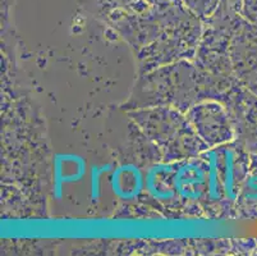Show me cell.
I'll return each mask as SVG.
<instances>
[{"label": "cell", "mask_w": 257, "mask_h": 256, "mask_svg": "<svg viewBox=\"0 0 257 256\" xmlns=\"http://www.w3.org/2000/svg\"><path fill=\"white\" fill-rule=\"evenodd\" d=\"M87 173V163L78 154H57L54 156L53 196L60 201L65 185L82 181Z\"/></svg>", "instance_id": "obj_1"}, {"label": "cell", "mask_w": 257, "mask_h": 256, "mask_svg": "<svg viewBox=\"0 0 257 256\" xmlns=\"http://www.w3.org/2000/svg\"><path fill=\"white\" fill-rule=\"evenodd\" d=\"M110 190L120 201H135L146 187L144 172L135 164H123L111 170Z\"/></svg>", "instance_id": "obj_2"}, {"label": "cell", "mask_w": 257, "mask_h": 256, "mask_svg": "<svg viewBox=\"0 0 257 256\" xmlns=\"http://www.w3.org/2000/svg\"><path fill=\"white\" fill-rule=\"evenodd\" d=\"M206 183V173L196 161L182 165L173 177L175 192L183 200H197L202 194V186Z\"/></svg>", "instance_id": "obj_3"}, {"label": "cell", "mask_w": 257, "mask_h": 256, "mask_svg": "<svg viewBox=\"0 0 257 256\" xmlns=\"http://www.w3.org/2000/svg\"><path fill=\"white\" fill-rule=\"evenodd\" d=\"M207 195H209L210 200L216 201L220 197L219 195V182H218V155L216 152L211 151L207 154Z\"/></svg>", "instance_id": "obj_4"}, {"label": "cell", "mask_w": 257, "mask_h": 256, "mask_svg": "<svg viewBox=\"0 0 257 256\" xmlns=\"http://www.w3.org/2000/svg\"><path fill=\"white\" fill-rule=\"evenodd\" d=\"M114 169L113 164L92 165L90 169V197L93 203L99 201L101 196V176Z\"/></svg>", "instance_id": "obj_5"}, {"label": "cell", "mask_w": 257, "mask_h": 256, "mask_svg": "<svg viewBox=\"0 0 257 256\" xmlns=\"http://www.w3.org/2000/svg\"><path fill=\"white\" fill-rule=\"evenodd\" d=\"M224 156H225V173H224V192H225L226 197H229L230 200H234V191H233V158L232 152L228 149L224 151Z\"/></svg>", "instance_id": "obj_6"}]
</instances>
